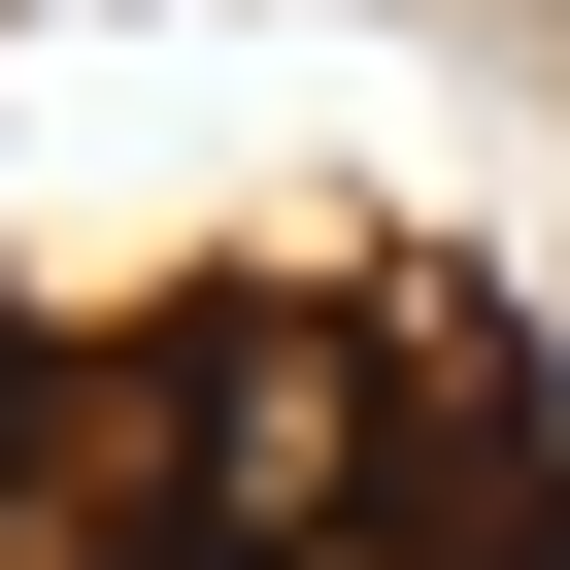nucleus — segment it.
<instances>
[{"mask_svg": "<svg viewBox=\"0 0 570 570\" xmlns=\"http://www.w3.org/2000/svg\"><path fill=\"white\" fill-rule=\"evenodd\" d=\"M370 470H403V336L370 303H202V370H168V537L202 570L370 537Z\"/></svg>", "mask_w": 570, "mask_h": 570, "instance_id": "1", "label": "nucleus"}]
</instances>
